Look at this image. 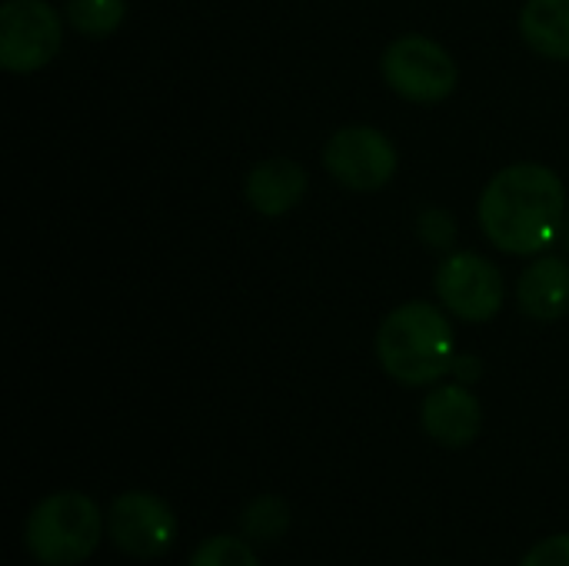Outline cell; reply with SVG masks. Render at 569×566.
<instances>
[{
	"mask_svg": "<svg viewBox=\"0 0 569 566\" xmlns=\"http://www.w3.org/2000/svg\"><path fill=\"white\" fill-rule=\"evenodd\" d=\"M103 540V514L80 490H60L43 497L27 524L23 547L43 566H77L93 557Z\"/></svg>",
	"mask_w": 569,
	"mask_h": 566,
	"instance_id": "3",
	"label": "cell"
},
{
	"mask_svg": "<svg viewBox=\"0 0 569 566\" xmlns=\"http://www.w3.org/2000/svg\"><path fill=\"white\" fill-rule=\"evenodd\" d=\"M420 420L427 437H433L440 447L463 450L480 437L483 407L467 384H440L427 394L420 407Z\"/></svg>",
	"mask_w": 569,
	"mask_h": 566,
	"instance_id": "9",
	"label": "cell"
},
{
	"mask_svg": "<svg viewBox=\"0 0 569 566\" xmlns=\"http://www.w3.org/2000/svg\"><path fill=\"white\" fill-rule=\"evenodd\" d=\"M190 566H260V557L253 554V547L240 537H210L203 540L193 557H190Z\"/></svg>",
	"mask_w": 569,
	"mask_h": 566,
	"instance_id": "15",
	"label": "cell"
},
{
	"mask_svg": "<svg viewBox=\"0 0 569 566\" xmlns=\"http://www.w3.org/2000/svg\"><path fill=\"white\" fill-rule=\"evenodd\" d=\"M290 504L283 497H273V494H263L257 497L253 504H247L243 517H240V527L250 540H260V544H270L277 537H283L290 530Z\"/></svg>",
	"mask_w": 569,
	"mask_h": 566,
	"instance_id": "14",
	"label": "cell"
},
{
	"mask_svg": "<svg viewBox=\"0 0 569 566\" xmlns=\"http://www.w3.org/2000/svg\"><path fill=\"white\" fill-rule=\"evenodd\" d=\"M107 534L120 554L153 560V557H163L173 550L180 527H177V517L167 507V500H160L157 494H147V490H127L110 504Z\"/></svg>",
	"mask_w": 569,
	"mask_h": 566,
	"instance_id": "7",
	"label": "cell"
},
{
	"mask_svg": "<svg viewBox=\"0 0 569 566\" xmlns=\"http://www.w3.org/2000/svg\"><path fill=\"white\" fill-rule=\"evenodd\" d=\"M480 370H483V364H480L477 357H460V354H457V360H453V374H457L463 384L477 380V377H480Z\"/></svg>",
	"mask_w": 569,
	"mask_h": 566,
	"instance_id": "18",
	"label": "cell"
},
{
	"mask_svg": "<svg viewBox=\"0 0 569 566\" xmlns=\"http://www.w3.org/2000/svg\"><path fill=\"white\" fill-rule=\"evenodd\" d=\"M437 297L453 317L487 324L503 307V274L493 260L473 250L450 254L437 270Z\"/></svg>",
	"mask_w": 569,
	"mask_h": 566,
	"instance_id": "8",
	"label": "cell"
},
{
	"mask_svg": "<svg viewBox=\"0 0 569 566\" xmlns=\"http://www.w3.org/2000/svg\"><path fill=\"white\" fill-rule=\"evenodd\" d=\"M520 33L540 57L569 60V0H527Z\"/></svg>",
	"mask_w": 569,
	"mask_h": 566,
	"instance_id": "12",
	"label": "cell"
},
{
	"mask_svg": "<svg viewBox=\"0 0 569 566\" xmlns=\"http://www.w3.org/2000/svg\"><path fill=\"white\" fill-rule=\"evenodd\" d=\"M377 357L397 384L433 387L453 370L457 337L440 307L410 300L383 317L377 330Z\"/></svg>",
	"mask_w": 569,
	"mask_h": 566,
	"instance_id": "2",
	"label": "cell"
},
{
	"mask_svg": "<svg viewBox=\"0 0 569 566\" xmlns=\"http://www.w3.org/2000/svg\"><path fill=\"white\" fill-rule=\"evenodd\" d=\"M520 566H569V534H557V537H547L540 540Z\"/></svg>",
	"mask_w": 569,
	"mask_h": 566,
	"instance_id": "17",
	"label": "cell"
},
{
	"mask_svg": "<svg viewBox=\"0 0 569 566\" xmlns=\"http://www.w3.org/2000/svg\"><path fill=\"white\" fill-rule=\"evenodd\" d=\"M383 77L393 93L413 103H440L457 90L460 70L450 50L423 33H403L383 50Z\"/></svg>",
	"mask_w": 569,
	"mask_h": 566,
	"instance_id": "4",
	"label": "cell"
},
{
	"mask_svg": "<svg viewBox=\"0 0 569 566\" xmlns=\"http://www.w3.org/2000/svg\"><path fill=\"white\" fill-rule=\"evenodd\" d=\"M517 304L527 317L553 324L569 310V264L560 257L533 260L517 284Z\"/></svg>",
	"mask_w": 569,
	"mask_h": 566,
	"instance_id": "11",
	"label": "cell"
},
{
	"mask_svg": "<svg viewBox=\"0 0 569 566\" xmlns=\"http://www.w3.org/2000/svg\"><path fill=\"white\" fill-rule=\"evenodd\" d=\"M127 17V0H67V20L83 37H110Z\"/></svg>",
	"mask_w": 569,
	"mask_h": 566,
	"instance_id": "13",
	"label": "cell"
},
{
	"mask_svg": "<svg viewBox=\"0 0 569 566\" xmlns=\"http://www.w3.org/2000/svg\"><path fill=\"white\" fill-rule=\"evenodd\" d=\"M243 193H247L250 207L260 217H283V214H290L303 200V193H307V170L297 160H290V157L263 160V163H257L247 173Z\"/></svg>",
	"mask_w": 569,
	"mask_h": 566,
	"instance_id": "10",
	"label": "cell"
},
{
	"mask_svg": "<svg viewBox=\"0 0 569 566\" xmlns=\"http://www.w3.org/2000/svg\"><path fill=\"white\" fill-rule=\"evenodd\" d=\"M563 240H567V250H569V214H567V224H563Z\"/></svg>",
	"mask_w": 569,
	"mask_h": 566,
	"instance_id": "19",
	"label": "cell"
},
{
	"mask_svg": "<svg viewBox=\"0 0 569 566\" xmlns=\"http://www.w3.org/2000/svg\"><path fill=\"white\" fill-rule=\"evenodd\" d=\"M417 230H420L423 244H430V247H437V250L450 247V244H453V237H457V224H453V217H450L447 210H437V207L420 214Z\"/></svg>",
	"mask_w": 569,
	"mask_h": 566,
	"instance_id": "16",
	"label": "cell"
},
{
	"mask_svg": "<svg viewBox=\"0 0 569 566\" xmlns=\"http://www.w3.org/2000/svg\"><path fill=\"white\" fill-rule=\"evenodd\" d=\"M63 43V27L47 0H7L0 7V67L33 73L47 67Z\"/></svg>",
	"mask_w": 569,
	"mask_h": 566,
	"instance_id": "5",
	"label": "cell"
},
{
	"mask_svg": "<svg viewBox=\"0 0 569 566\" xmlns=\"http://www.w3.org/2000/svg\"><path fill=\"white\" fill-rule=\"evenodd\" d=\"M480 227L493 247L513 257L547 254L567 224V190L543 163H510L483 187Z\"/></svg>",
	"mask_w": 569,
	"mask_h": 566,
	"instance_id": "1",
	"label": "cell"
},
{
	"mask_svg": "<svg viewBox=\"0 0 569 566\" xmlns=\"http://www.w3.org/2000/svg\"><path fill=\"white\" fill-rule=\"evenodd\" d=\"M397 163L400 157L393 140L383 130L363 123L337 130L323 147V167L330 170V177L357 193H373L387 187L397 173Z\"/></svg>",
	"mask_w": 569,
	"mask_h": 566,
	"instance_id": "6",
	"label": "cell"
}]
</instances>
